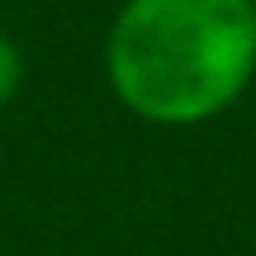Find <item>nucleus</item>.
Masks as SVG:
<instances>
[{
    "label": "nucleus",
    "instance_id": "obj_2",
    "mask_svg": "<svg viewBox=\"0 0 256 256\" xmlns=\"http://www.w3.org/2000/svg\"><path fill=\"white\" fill-rule=\"evenodd\" d=\"M19 90H24V52H19V43L0 28V110L14 104Z\"/></svg>",
    "mask_w": 256,
    "mask_h": 256
},
{
    "label": "nucleus",
    "instance_id": "obj_3",
    "mask_svg": "<svg viewBox=\"0 0 256 256\" xmlns=\"http://www.w3.org/2000/svg\"><path fill=\"white\" fill-rule=\"evenodd\" d=\"M252 5H256V0H252Z\"/></svg>",
    "mask_w": 256,
    "mask_h": 256
},
{
    "label": "nucleus",
    "instance_id": "obj_1",
    "mask_svg": "<svg viewBox=\"0 0 256 256\" xmlns=\"http://www.w3.org/2000/svg\"><path fill=\"white\" fill-rule=\"evenodd\" d=\"M104 76L133 119L200 128L256 76L252 0H124L104 34Z\"/></svg>",
    "mask_w": 256,
    "mask_h": 256
}]
</instances>
